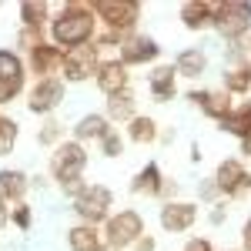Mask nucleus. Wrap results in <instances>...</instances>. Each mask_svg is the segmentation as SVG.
<instances>
[{"label":"nucleus","mask_w":251,"mask_h":251,"mask_svg":"<svg viewBox=\"0 0 251 251\" xmlns=\"http://www.w3.org/2000/svg\"><path fill=\"white\" fill-rule=\"evenodd\" d=\"M148 91H151V97L157 104H164V100H171L177 94V71H174V64H161V67H154L148 74Z\"/></svg>","instance_id":"dca6fc26"},{"label":"nucleus","mask_w":251,"mask_h":251,"mask_svg":"<svg viewBox=\"0 0 251 251\" xmlns=\"http://www.w3.org/2000/svg\"><path fill=\"white\" fill-rule=\"evenodd\" d=\"M134 117H137V100H134V94H131V91L107 97V121H117V124H131Z\"/></svg>","instance_id":"4be33fe9"},{"label":"nucleus","mask_w":251,"mask_h":251,"mask_svg":"<svg viewBox=\"0 0 251 251\" xmlns=\"http://www.w3.org/2000/svg\"><path fill=\"white\" fill-rule=\"evenodd\" d=\"M97 251H114V248H111V245H100V248H97Z\"/></svg>","instance_id":"58836bf2"},{"label":"nucleus","mask_w":251,"mask_h":251,"mask_svg":"<svg viewBox=\"0 0 251 251\" xmlns=\"http://www.w3.org/2000/svg\"><path fill=\"white\" fill-rule=\"evenodd\" d=\"M157 221L168 234H184L198 225V204H191V201H164Z\"/></svg>","instance_id":"ddd939ff"},{"label":"nucleus","mask_w":251,"mask_h":251,"mask_svg":"<svg viewBox=\"0 0 251 251\" xmlns=\"http://www.w3.org/2000/svg\"><path fill=\"white\" fill-rule=\"evenodd\" d=\"M64 54H67V50H60L57 44H50V40L37 44V47L27 54V74H34L37 80L57 77L60 71H64Z\"/></svg>","instance_id":"9b49d317"},{"label":"nucleus","mask_w":251,"mask_h":251,"mask_svg":"<svg viewBox=\"0 0 251 251\" xmlns=\"http://www.w3.org/2000/svg\"><path fill=\"white\" fill-rule=\"evenodd\" d=\"M97 14L91 3L84 0H67L57 10V17H50L47 30H50V44H57L60 50H74V47H87L97 37Z\"/></svg>","instance_id":"f257e3e1"},{"label":"nucleus","mask_w":251,"mask_h":251,"mask_svg":"<svg viewBox=\"0 0 251 251\" xmlns=\"http://www.w3.org/2000/svg\"><path fill=\"white\" fill-rule=\"evenodd\" d=\"M24 84H27V60L17 50H0V104L20 97Z\"/></svg>","instance_id":"6e6552de"},{"label":"nucleus","mask_w":251,"mask_h":251,"mask_svg":"<svg viewBox=\"0 0 251 251\" xmlns=\"http://www.w3.org/2000/svg\"><path fill=\"white\" fill-rule=\"evenodd\" d=\"M225 91L228 94H248L251 91V64H234L225 71Z\"/></svg>","instance_id":"393cba45"},{"label":"nucleus","mask_w":251,"mask_h":251,"mask_svg":"<svg viewBox=\"0 0 251 251\" xmlns=\"http://www.w3.org/2000/svg\"><path fill=\"white\" fill-rule=\"evenodd\" d=\"M164 174L157 168V161H148L141 171L134 174V181H131V191L134 194H144V198H161L164 194Z\"/></svg>","instance_id":"f3484780"},{"label":"nucleus","mask_w":251,"mask_h":251,"mask_svg":"<svg viewBox=\"0 0 251 251\" xmlns=\"http://www.w3.org/2000/svg\"><path fill=\"white\" fill-rule=\"evenodd\" d=\"M20 24L44 30V24H50V3L47 0H24L20 3Z\"/></svg>","instance_id":"5701e85b"},{"label":"nucleus","mask_w":251,"mask_h":251,"mask_svg":"<svg viewBox=\"0 0 251 251\" xmlns=\"http://www.w3.org/2000/svg\"><path fill=\"white\" fill-rule=\"evenodd\" d=\"M64 91L67 84L60 77H47V80H34V87L27 91V111L40 117H50L64 104Z\"/></svg>","instance_id":"1a4fd4ad"},{"label":"nucleus","mask_w":251,"mask_h":251,"mask_svg":"<svg viewBox=\"0 0 251 251\" xmlns=\"http://www.w3.org/2000/svg\"><path fill=\"white\" fill-rule=\"evenodd\" d=\"M0 121H3V114H0Z\"/></svg>","instance_id":"ea45409f"},{"label":"nucleus","mask_w":251,"mask_h":251,"mask_svg":"<svg viewBox=\"0 0 251 251\" xmlns=\"http://www.w3.org/2000/svg\"><path fill=\"white\" fill-rule=\"evenodd\" d=\"M10 221L17 225L20 231H27V228H30V204H24V201L14 204V208H10Z\"/></svg>","instance_id":"7c9ffc66"},{"label":"nucleus","mask_w":251,"mask_h":251,"mask_svg":"<svg viewBox=\"0 0 251 251\" xmlns=\"http://www.w3.org/2000/svg\"><path fill=\"white\" fill-rule=\"evenodd\" d=\"M111 208H114V194L104 184H87L84 191L74 198V214L80 218V225H104L111 218Z\"/></svg>","instance_id":"39448f33"},{"label":"nucleus","mask_w":251,"mask_h":251,"mask_svg":"<svg viewBox=\"0 0 251 251\" xmlns=\"http://www.w3.org/2000/svg\"><path fill=\"white\" fill-rule=\"evenodd\" d=\"M17 134H20V124L14 121V117H3V121H0V157H7L10 151H14Z\"/></svg>","instance_id":"bb28decb"},{"label":"nucleus","mask_w":251,"mask_h":251,"mask_svg":"<svg viewBox=\"0 0 251 251\" xmlns=\"http://www.w3.org/2000/svg\"><path fill=\"white\" fill-rule=\"evenodd\" d=\"M100 47L97 44H87V47H74L64 54V84H84V80L97 77L100 71Z\"/></svg>","instance_id":"0eeeda50"},{"label":"nucleus","mask_w":251,"mask_h":251,"mask_svg":"<svg viewBox=\"0 0 251 251\" xmlns=\"http://www.w3.org/2000/svg\"><path fill=\"white\" fill-rule=\"evenodd\" d=\"M174 71H177V77H201L204 71H208V54L204 50H198V47H188V50H181L177 60H174Z\"/></svg>","instance_id":"aec40b11"},{"label":"nucleus","mask_w":251,"mask_h":251,"mask_svg":"<svg viewBox=\"0 0 251 251\" xmlns=\"http://www.w3.org/2000/svg\"><path fill=\"white\" fill-rule=\"evenodd\" d=\"M211 181H214V188H218V194H225V198H241V194L251 191V174L245 171V164L238 157L221 161Z\"/></svg>","instance_id":"9d476101"},{"label":"nucleus","mask_w":251,"mask_h":251,"mask_svg":"<svg viewBox=\"0 0 251 251\" xmlns=\"http://www.w3.org/2000/svg\"><path fill=\"white\" fill-rule=\"evenodd\" d=\"M7 201H10V191H7V177L0 171V204H7Z\"/></svg>","instance_id":"c9c22d12"},{"label":"nucleus","mask_w":251,"mask_h":251,"mask_svg":"<svg viewBox=\"0 0 251 251\" xmlns=\"http://www.w3.org/2000/svg\"><path fill=\"white\" fill-rule=\"evenodd\" d=\"M67 245H71V251H97L104 245V234L94 225H74L67 231Z\"/></svg>","instance_id":"412c9836"},{"label":"nucleus","mask_w":251,"mask_h":251,"mask_svg":"<svg viewBox=\"0 0 251 251\" xmlns=\"http://www.w3.org/2000/svg\"><path fill=\"white\" fill-rule=\"evenodd\" d=\"M60 141H64V127H60L54 117H47V124L40 127V134H37V144H44V148H57Z\"/></svg>","instance_id":"cd10ccee"},{"label":"nucleus","mask_w":251,"mask_h":251,"mask_svg":"<svg viewBox=\"0 0 251 251\" xmlns=\"http://www.w3.org/2000/svg\"><path fill=\"white\" fill-rule=\"evenodd\" d=\"M221 131H228V134H234V137H248L251 134V100L238 104L231 114L221 121Z\"/></svg>","instance_id":"b1692460"},{"label":"nucleus","mask_w":251,"mask_h":251,"mask_svg":"<svg viewBox=\"0 0 251 251\" xmlns=\"http://www.w3.org/2000/svg\"><path fill=\"white\" fill-rule=\"evenodd\" d=\"M100 151H104V157H121L124 154V137L117 134V131H111V134L100 141Z\"/></svg>","instance_id":"c756f323"},{"label":"nucleus","mask_w":251,"mask_h":251,"mask_svg":"<svg viewBox=\"0 0 251 251\" xmlns=\"http://www.w3.org/2000/svg\"><path fill=\"white\" fill-rule=\"evenodd\" d=\"M111 131H114V127H111L107 114H84L77 124H74V141H80V144H87V141H104Z\"/></svg>","instance_id":"6ab92c4d"},{"label":"nucleus","mask_w":251,"mask_h":251,"mask_svg":"<svg viewBox=\"0 0 251 251\" xmlns=\"http://www.w3.org/2000/svg\"><path fill=\"white\" fill-rule=\"evenodd\" d=\"M161 57V44L154 37H148V34H131V37L121 44V54L117 60L124 64V67H141V64H154Z\"/></svg>","instance_id":"f8f14e48"},{"label":"nucleus","mask_w":251,"mask_h":251,"mask_svg":"<svg viewBox=\"0 0 251 251\" xmlns=\"http://www.w3.org/2000/svg\"><path fill=\"white\" fill-rule=\"evenodd\" d=\"M225 218H228V208H225V201H221V204H214V211H211V225H221Z\"/></svg>","instance_id":"f704fd0d"},{"label":"nucleus","mask_w":251,"mask_h":251,"mask_svg":"<svg viewBox=\"0 0 251 251\" xmlns=\"http://www.w3.org/2000/svg\"><path fill=\"white\" fill-rule=\"evenodd\" d=\"M214 30L225 40H241L251 30V3H238V0H225L214 7Z\"/></svg>","instance_id":"423d86ee"},{"label":"nucleus","mask_w":251,"mask_h":251,"mask_svg":"<svg viewBox=\"0 0 251 251\" xmlns=\"http://www.w3.org/2000/svg\"><path fill=\"white\" fill-rule=\"evenodd\" d=\"M7 225H10V208H7V204H0V231H3Z\"/></svg>","instance_id":"e433bc0d"},{"label":"nucleus","mask_w":251,"mask_h":251,"mask_svg":"<svg viewBox=\"0 0 251 251\" xmlns=\"http://www.w3.org/2000/svg\"><path fill=\"white\" fill-rule=\"evenodd\" d=\"M100 234H104V245H111L114 251H127L137 245V238H144V218L137 211H131V208H124V211L111 214L107 221H104V228H100Z\"/></svg>","instance_id":"7ed1b4c3"},{"label":"nucleus","mask_w":251,"mask_h":251,"mask_svg":"<svg viewBox=\"0 0 251 251\" xmlns=\"http://www.w3.org/2000/svg\"><path fill=\"white\" fill-rule=\"evenodd\" d=\"M91 10L111 34H121V37H131L137 20H141V3L137 0H91Z\"/></svg>","instance_id":"f03ea898"},{"label":"nucleus","mask_w":251,"mask_h":251,"mask_svg":"<svg viewBox=\"0 0 251 251\" xmlns=\"http://www.w3.org/2000/svg\"><path fill=\"white\" fill-rule=\"evenodd\" d=\"M131 67H124L121 60H104L100 64V71H97V87H100V94L104 97H114V94H124V91H131V74H127Z\"/></svg>","instance_id":"2eb2a0df"},{"label":"nucleus","mask_w":251,"mask_h":251,"mask_svg":"<svg viewBox=\"0 0 251 251\" xmlns=\"http://www.w3.org/2000/svg\"><path fill=\"white\" fill-rule=\"evenodd\" d=\"M214 7H218L214 0H188L181 3V24L188 30H204L214 24Z\"/></svg>","instance_id":"a211bd4d"},{"label":"nucleus","mask_w":251,"mask_h":251,"mask_svg":"<svg viewBox=\"0 0 251 251\" xmlns=\"http://www.w3.org/2000/svg\"><path fill=\"white\" fill-rule=\"evenodd\" d=\"M241 251H251V218L241 225Z\"/></svg>","instance_id":"72a5a7b5"},{"label":"nucleus","mask_w":251,"mask_h":251,"mask_svg":"<svg viewBox=\"0 0 251 251\" xmlns=\"http://www.w3.org/2000/svg\"><path fill=\"white\" fill-rule=\"evenodd\" d=\"M184 251H214V248H211L208 238H191V241L184 245Z\"/></svg>","instance_id":"2f4dec72"},{"label":"nucleus","mask_w":251,"mask_h":251,"mask_svg":"<svg viewBox=\"0 0 251 251\" xmlns=\"http://www.w3.org/2000/svg\"><path fill=\"white\" fill-rule=\"evenodd\" d=\"M241 154H248V157H251V134H248V137H241Z\"/></svg>","instance_id":"4c0bfd02"},{"label":"nucleus","mask_w":251,"mask_h":251,"mask_svg":"<svg viewBox=\"0 0 251 251\" xmlns=\"http://www.w3.org/2000/svg\"><path fill=\"white\" fill-rule=\"evenodd\" d=\"M127 137L134 144H154L157 141V121L148 114H137L131 124H127Z\"/></svg>","instance_id":"a878e982"},{"label":"nucleus","mask_w":251,"mask_h":251,"mask_svg":"<svg viewBox=\"0 0 251 251\" xmlns=\"http://www.w3.org/2000/svg\"><path fill=\"white\" fill-rule=\"evenodd\" d=\"M188 100H191L194 107H201V114L214 117L218 124H221V121L234 111L231 94H228L225 87H218V91H191V94H188Z\"/></svg>","instance_id":"4468645a"},{"label":"nucleus","mask_w":251,"mask_h":251,"mask_svg":"<svg viewBox=\"0 0 251 251\" xmlns=\"http://www.w3.org/2000/svg\"><path fill=\"white\" fill-rule=\"evenodd\" d=\"M84 168H87V148L80 141H60L54 148V154H50V161H47V171L57 184L84 177Z\"/></svg>","instance_id":"20e7f679"},{"label":"nucleus","mask_w":251,"mask_h":251,"mask_svg":"<svg viewBox=\"0 0 251 251\" xmlns=\"http://www.w3.org/2000/svg\"><path fill=\"white\" fill-rule=\"evenodd\" d=\"M37 44H44V30H37V27H20V34H17V47L20 50H34Z\"/></svg>","instance_id":"c85d7f7f"},{"label":"nucleus","mask_w":251,"mask_h":251,"mask_svg":"<svg viewBox=\"0 0 251 251\" xmlns=\"http://www.w3.org/2000/svg\"><path fill=\"white\" fill-rule=\"evenodd\" d=\"M134 251H157V241L151 238V234H144V238H137Z\"/></svg>","instance_id":"473e14b6"}]
</instances>
